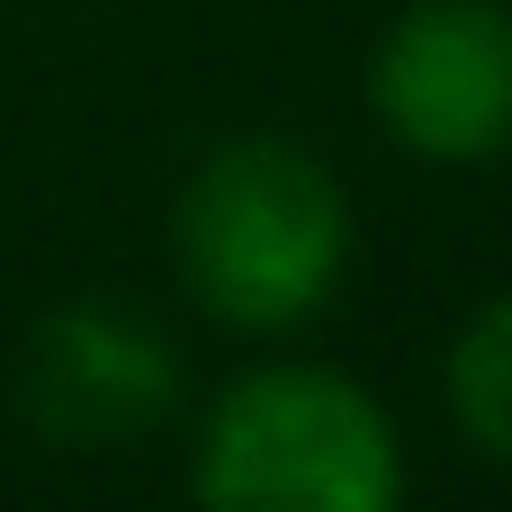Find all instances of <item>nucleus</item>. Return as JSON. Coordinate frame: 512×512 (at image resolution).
<instances>
[{
  "label": "nucleus",
  "instance_id": "nucleus-1",
  "mask_svg": "<svg viewBox=\"0 0 512 512\" xmlns=\"http://www.w3.org/2000/svg\"><path fill=\"white\" fill-rule=\"evenodd\" d=\"M360 252L342 171L297 135H225L189 162L171 198V270L207 324L279 342L315 324Z\"/></svg>",
  "mask_w": 512,
  "mask_h": 512
},
{
  "label": "nucleus",
  "instance_id": "nucleus-2",
  "mask_svg": "<svg viewBox=\"0 0 512 512\" xmlns=\"http://www.w3.org/2000/svg\"><path fill=\"white\" fill-rule=\"evenodd\" d=\"M405 486L387 396L333 360H261L225 378L189 432V495L216 512H396Z\"/></svg>",
  "mask_w": 512,
  "mask_h": 512
},
{
  "label": "nucleus",
  "instance_id": "nucleus-3",
  "mask_svg": "<svg viewBox=\"0 0 512 512\" xmlns=\"http://www.w3.org/2000/svg\"><path fill=\"white\" fill-rule=\"evenodd\" d=\"M369 117L405 162L486 171L512 153V0H405L369 45Z\"/></svg>",
  "mask_w": 512,
  "mask_h": 512
},
{
  "label": "nucleus",
  "instance_id": "nucleus-4",
  "mask_svg": "<svg viewBox=\"0 0 512 512\" xmlns=\"http://www.w3.org/2000/svg\"><path fill=\"white\" fill-rule=\"evenodd\" d=\"M180 387V342L117 297H72L36 315L18 351V414L54 450H135L180 414Z\"/></svg>",
  "mask_w": 512,
  "mask_h": 512
},
{
  "label": "nucleus",
  "instance_id": "nucleus-5",
  "mask_svg": "<svg viewBox=\"0 0 512 512\" xmlns=\"http://www.w3.org/2000/svg\"><path fill=\"white\" fill-rule=\"evenodd\" d=\"M441 414H450V432L486 468L512 477V288L486 297L450 333V351H441Z\"/></svg>",
  "mask_w": 512,
  "mask_h": 512
}]
</instances>
